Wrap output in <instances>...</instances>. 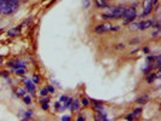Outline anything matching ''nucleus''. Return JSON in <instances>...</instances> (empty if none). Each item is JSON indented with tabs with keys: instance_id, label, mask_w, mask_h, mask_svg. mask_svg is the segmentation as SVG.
Segmentation results:
<instances>
[{
	"instance_id": "nucleus-8",
	"label": "nucleus",
	"mask_w": 161,
	"mask_h": 121,
	"mask_svg": "<svg viewBox=\"0 0 161 121\" xmlns=\"http://www.w3.org/2000/svg\"><path fill=\"white\" fill-rule=\"evenodd\" d=\"M8 65L13 68V69H17V68H26L27 64L23 62V61H10L8 62Z\"/></svg>"
},
{
	"instance_id": "nucleus-4",
	"label": "nucleus",
	"mask_w": 161,
	"mask_h": 121,
	"mask_svg": "<svg viewBox=\"0 0 161 121\" xmlns=\"http://www.w3.org/2000/svg\"><path fill=\"white\" fill-rule=\"evenodd\" d=\"M122 18H132L134 19L137 18V11H136V8L133 5L132 6H128L125 9V12H124V17Z\"/></svg>"
},
{
	"instance_id": "nucleus-32",
	"label": "nucleus",
	"mask_w": 161,
	"mask_h": 121,
	"mask_svg": "<svg viewBox=\"0 0 161 121\" xmlns=\"http://www.w3.org/2000/svg\"><path fill=\"white\" fill-rule=\"evenodd\" d=\"M60 107H61V102L55 103V109H56V110H58V109H60Z\"/></svg>"
},
{
	"instance_id": "nucleus-40",
	"label": "nucleus",
	"mask_w": 161,
	"mask_h": 121,
	"mask_svg": "<svg viewBox=\"0 0 161 121\" xmlns=\"http://www.w3.org/2000/svg\"><path fill=\"white\" fill-rule=\"evenodd\" d=\"M1 63H3V61H1V56H0V64H1Z\"/></svg>"
},
{
	"instance_id": "nucleus-3",
	"label": "nucleus",
	"mask_w": 161,
	"mask_h": 121,
	"mask_svg": "<svg viewBox=\"0 0 161 121\" xmlns=\"http://www.w3.org/2000/svg\"><path fill=\"white\" fill-rule=\"evenodd\" d=\"M0 13L1 15H11V13H13L12 6L6 0H1L0 1Z\"/></svg>"
},
{
	"instance_id": "nucleus-21",
	"label": "nucleus",
	"mask_w": 161,
	"mask_h": 121,
	"mask_svg": "<svg viewBox=\"0 0 161 121\" xmlns=\"http://www.w3.org/2000/svg\"><path fill=\"white\" fill-rule=\"evenodd\" d=\"M82 5H84V9H89L90 5H91V1L90 0H82Z\"/></svg>"
},
{
	"instance_id": "nucleus-20",
	"label": "nucleus",
	"mask_w": 161,
	"mask_h": 121,
	"mask_svg": "<svg viewBox=\"0 0 161 121\" xmlns=\"http://www.w3.org/2000/svg\"><path fill=\"white\" fill-rule=\"evenodd\" d=\"M72 102H73V98H68V99L64 102V107H65V108H70Z\"/></svg>"
},
{
	"instance_id": "nucleus-6",
	"label": "nucleus",
	"mask_w": 161,
	"mask_h": 121,
	"mask_svg": "<svg viewBox=\"0 0 161 121\" xmlns=\"http://www.w3.org/2000/svg\"><path fill=\"white\" fill-rule=\"evenodd\" d=\"M26 91H27L29 94H32V96H34V94H35L36 85L34 84L32 80H27V81H26Z\"/></svg>"
},
{
	"instance_id": "nucleus-33",
	"label": "nucleus",
	"mask_w": 161,
	"mask_h": 121,
	"mask_svg": "<svg viewBox=\"0 0 161 121\" xmlns=\"http://www.w3.org/2000/svg\"><path fill=\"white\" fill-rule=\"evenodd\" d=\"M154 58H155V56H148L147 57V59H148V62H154Z\"/></svg>"
},
{
	"instance_id": "nucleus-30",
	"label": "nucleus",
	"mask_w": 161,
	"mask_h": 121,
	"mask_svg": "<svg viewBox=\"0 0 161 121\" xmlns=\"http://www.w3.org/2000/svg\"><path fill=\"white\" fill-rule=\"evenodd\" d=\"M112 30L113 32H117V30H120V27L119 26H112Z\"/></svg>"
},
{
	"instance_id": "nucleus-22",
	"label": "nucleus",
	"mask_w": 161,
	"mask_h": 121,
	"mask_svg": "<svg viewBox=\"0 0 161 121\" xmlns=\"http://www.w3.org/2000/svg\"><path fill=\"white\" fill-rule=\"evenodd\" d=\"M130 29H131V30H138V23H131Z\"/></svg>"
},
{
	"instance_id": "nucleus-41",
	"label": "nucleus",
	"mask_w": 161,
	"mask_h": 121,
	"mask_svg": "<svg viewBox=\"0 0 161 121\" xmlns=\"http://www.w3.org/2000/svg\"><path fill=\"white\" fill-rule=\"evenodd\" d=\"M106 1H108V3H109V1H110V0H106Z\"/></svg>"
},
{
	"instance_id": "nucleus-13",
	"label": "nucleus",
	"mask_w": 161,
	"mask_h": 121,
	"mask_svg": "<svg viewBox=\"0 0 161 121\" xmlns=\"http://www.w3.org/2000/svg\"><path fill=\"white\" fill-rule=\"evenodd\" d=\"M155 79H156V74L155 73H148L147 74V83L148 84H153L155 81Z\"/></svg>"
},
{
	"instance_id": "nucleus-26",
	"label": "nucleus",
	"mask_w": 161,
	"mask_h": 121,
	"mask_svg": "<svg viewBox=\"0 0 161 121\" xmlns=\"http://www.w3.org/2000/svg\"><path fill=\"white\" fill-rule=\"evenodd\" d=\"M134 115H139V113H142V108H136L133 110Z\"/></svg>"
},
{
	"instance_id": "nucleus-29",
	"label": "nucleus",
	"mask_w": 161,
	"mask_h": 121,
	"mask_svg": "<svg viewBox=\"0 0 161 121\" xmlns=\"http://www.w3.org/2000/svg\"><path fill=\"white\" fill-rule=\"evenodd\" d=\"M41 108H43L44 110H47V109H49V103H43V104H41Z\"/></svg>"
},
{
	"instance_id": "nucleus-35",
	"label": "nucleus",
	"mask_w": 161,
	"mask_h": 121,
	"mask_svg": "<svg viewBox=\"0 0 161 121\" xmlns=\"http://www.w3.org/2000/svg\"><path fill=\"white\" fill-rule=\"evenodd\" d=\"M62 120L63 121H69L70 120V116H62Z\"/></svg>"
},
{
	"instance_id": "nucleus-23",
	"label": "nucleus",
	"mask_w": 161,
	"mask_h": 121,
	"mask_svg": "<svg viewBox=\"0 0 161 121\" xmlns=\"http://www.w3.org/2000/svg\"><path fill=\"white\" fill-rule=\"evenodd\" d=\"M47 94H49V91H47V88L45 87V88H43V90H41V92H40V96L45 97V96H47Z\"/></svg>"
},
{
	"instance_id": "nucleus-37",
	"label": "nucleus",
	"mask_w": 161,
	"mask_h": 121,
	"mask_svg": "<svg viewBox=\"0 0 161 121\" xmlns=\"http://www.w3.org/2000/svg\"><path fill=\"white\" fill-rule=\"evenodd\" d=\"M155 74H156V79H160V78H161L160 72H158V73H155Z\"/></svg>"
},
{
	"instance_id": "nucleus-17",
	"label": "nucleus",
	"mask_w": 161,
	"mask_h": 121,
	"mask_svg": "<svg viewBox=\"0 0 161 121\" xmlns=\"http://www.w3.org/2000/svg\"><path fill=\"white\" fill-rule=\"evenodd\" d=\"M32 81H33V83H34L35 85L39 84V83H40V78H39V75H38V74L33 75V78H32Z\"/></svg>"
},
{
	"instance_id": "nucleus-16",
	"label": "nucleus",
	"mask_w": 161,
	"mask_h": 121,
	"mask_svg": "<svg viewBox=\"0 0 161 121\" xmlns=\"http://www.w3.org/2000/svg\"><path fill=\"white\" fill-rule=\"evenodd\" d=\"M80 103H81V107H84V108H86V107H89L90 105V101L87 98H82L80 101Z\"/></svg>"
},
{
	"instance_id": "nucleus-14",
	"label": "nucleus",
	"mask_w": 161,
	"mask_h": 121,
	"mask_svg": "<svg viewBox=\"0 0 161 121\" xmlns=\"http://www.w3.org/2000/svg\"><path fill=\"white\" fill-rule=\"evenodd\" d=\"M16 93H17L18 97H23V96H26L27 91H26V88H22V87H17V88H16Z\"/></svg>"
},
{
	"instance_id": "nucleus-36",
	"label": "nucleus",
	"mask_w": 161,
	"mask_h": 121,
	"mask_svg": "<svg viewBox=\"0 0 161 121\" xmlns=\"http://www.w3.org/2000/svg\"><path fill=\"white\" fill-rule=\"evenodd\" d=\"M85 120V118L82 116V115H80V116H78V121H84Z\"/></svg>"
},
{
	"instance_id": "nucleus-9",
	"label": "nucleus",
	"mask_w": 161,
	"mask_h": 121,
	"mask_svg": "<svg viewBox=\"0 0 161 121\" xmlns=\"http://www.w3.org/2000/svg\"><path fill=\"white\" fill-rule=\"evenodd\" d=\"M80 108H81V103L79 99H73V102H72V105H70V110H72V113H78L79 110H80Z\"/></svg>"
},
{
	"instance_id": "nucleus-19",
	"label": "nucleus",
	"mask_w": 161,
	"mask_h": 121,
	"mask_svg": "<svg viewBox=\"0 0 161 121\" xmlns=\"http://www.w3.org/2000/svg\"><path fill=\"white\" fill-rule=\"evenodd\" d=\"M33 116V112L32 110H27V112H24V115H23V118L24 119H30Z\"/></svg>"
},
{
	"instance_id": "nucleus-2",
	"label": "nucleus",
	"mask_w": 161,
	"mask_h": 121,
	"mask_svg": "<svg viewBox=\"0 0 161 121\" xmlns=\"http://www.w3.org/2000/svg\"><path fill=\"white\" fill-rule=\"evenodd\" d=\"M154 10V1L153 0H144L143 1V12L139 15L141 17H145L149 16Z\"/></svg>"
},
{
	"instance_id": "nucleus-34",
	"label": "nucleus",
	"mask_w": 161,
	"mask_h": 121,
	"mask_svg": "<svg viewBox=\"0 0 161 121\" xmlns=\"http://www.w3.org/2000/svg\"><path fill=\"white\" fill-rule=\"evenodd\" d=\"M124 47H125V45H124V44H117V50H120V48H124Z\"/></svg>"
},
{
	"instance_id": "nucleus-39",
	"label": "nucleus",
	"mask_w": 161,
	"mask_h": 121,
	"mask_svg": "<svg viewBox=\"0 0 161 121\" xmlns=\"http://www.w3.org/2000/svg\"><path fill=\"white\" fill-rule=\"evenodd\" d=\"M153 1H154V4H155V3H158V1H159V0H153Z\"/></svg>"
},
{
	"instance_id": "nucleus-1",
	"label": "nucleus",
	"mask_w": 161,
	"mask_h": 121,
	"mask_svg": "<svg viewBox=\"0 0 161 121\" xmlns=\"http://www.w3.org/2000/svg\"><path fill=\"white\" fill-rule=\"evenodd\" d=\"M126 6L125 5H119L110 8L107 13H103L101 17L103 19H119L124 17V12H125Z\"/></svg>"
},
{
	"instance_id": "nucleus-25",
	"label": "nucleus",
	"mask_w": 161,
	"mask_h": 121,
	"mask_svg": "<svg viewBox=\"0 0 161 121\" xmlns=\"http://www.w3.org/2000/svg\"><path fill=\"white\" fill-rule=\"evenodd\" d=\"M46 88H47V91H49L50 93H54L55 92V87L52 86V85H49Z\"/></svg>"
},
{
	"instance_id": "nucleus-28",
	"label": "nucleus",
	"mask_w": 161,
	"mask_h": 121,
	"mask_svg": "<svg viewBox=\"0 0 161 121\" xmlns=\"http://www.w3.org/2000/svg\"><path fill=\"white\" fill-rule=\"evenodd\" d=\"M67 99H68V97H67L65 94H62V96H61V98H60V102H65Z\"/></svg>"
},
{
	"instance_id": "nucleus-12",
	"label": "nucleus",
	"mask_w": 161,
	"mask_h": 121,
	"mask_svg": "<svg viewBox=\"0 0 161 121\" xmlns=\"http://www.w3.org/2000/svg\"><path fill=\"white\" fill-rule=\"evenodd\" d=\"M148 101H149V96L147 94V93H144L143 96H141L139 98H137V104H141V105H143V104H147L148 103Z\"/></svg>"
},
{
	"instance_id": "nucleus-7",
	"label": "nucleus",
	"mask_w": 161,
	"mask_h": 121,
	"mask_svg": "<svg viewBox=\"0 0 161 121\" xmlns=\"http://www.w3.org/2000/svg\"><path fill=\"white\" fill-rule=\"evenodd\" d=\"M154 21L153 19H147V21H141L138 22V30H145L149 27H153Z\"/></svg>"
},
{
	"instance_id": "nucleus-11",
	"label": "nucleus",
	"mask_w": 161,
	"mask_h": 121,
	"mask_svg": "<svg viewBox=\"0 0 161 121\" xmlns=\"http://www.w3.org/2000/svg\"><path fill=\"white\" fill-rule=\"evenodd\" d=\"M21 30V27H15V28H12V29H10L9 32H8V35H9L10 38H16L19 35V32Z\"/></svg>"
},
{
	"instance_id": "nucleus-27",
	"label": "nucleus",
	"mask_w": 161,
	"mask_h": 121,
	"mask_svg": "<svg viewBox=\"0 0 161 121\" xmlns=\"http://www.w3.org/2000/svg\"><path fill=\"white\" fill-rule=\"evenodd\" d=\"M133 118H134V113L133 112L130 113V115H127V116H126V119H127V120H132Z\"/></svg>"
},
{
	"instance_id": "nucleus-42",
	"label": "nucleus",
	"mask_w": 161,
	"mask_h": 121,
	"mask_svg": "<svg viewBox=\"0 0 161 121\" xmlns=\"http://www.w3.org/2000/svg\"><path fill=\"white\" fill-rule=\"evenodd\" d=\"M0 32H1V29H0Z\"/></svg>"
},
{
	"instance_id": "nucleus-24",
	"label": "nucleus",
	"mask_w": 161,
	"mask_h": 121,
	"mask_svg": "<svg viewBox=\"0 0 161 121\" xmlns=\"http://www.w3.org/2000/svg\"><path fill=\"white\" fill-rule=\"evenodd\" d=\"M43 103H50V98H49L47 96H45L44 98L40 101V104H43Z\"/></svg>"
},
{
	"instance_id": "nucleus-31",
	"label": "nucleus",
	"mask_w": 161,
	"mask_h": 121,
	"mask_svg": "<svg viewBox=\"0 0 161 121\" xmlns=\"http://www.w3.org/2000/svg\"><path fill=\"white\" fill-rule=\"evenodd\" d=\"M138 43H139V39H133V40H131V41H130V44H131V45H133V44H138Z\"/></svg>"
},
{
	"instance_id": "nucleus-18",
	"label": "nucleus",
	"mask_w": 161,
	"mask_h": 121,
	"mask_svg": "<svg viewBox=\"0 0 161 121\" xmlns=\"http://www.w3.org/2000/svg\"><path fill=\"white\" fill-rule=\"evenodd\" d=\"M23 102L26 103V104H30L32 103V98H30V96H28V94H26V96H23Z\"/></svg>"
},
{
	"instance_id": "nucleus-15",
	"label": "nucleus",
	"mask_w": 161,
	"mask_h": 121,
	"mask_svg": "<svg viewBox=\"0 0 161 121\" xmlns=\"http://www.w3.org/2000/svg\"><path fill=\"white\" fill-rule=\"evenodd\" d=\"M15 73L17 75H24L26 74V68H17V69H15Z\"/></svg>"
},
{
	"instance_id": "nucleus-10",
	"label": "nucleus",
	"mask_w": 161,
	"mask_h": 121,
	"mask_svg": "<svg viewBox=\"0 0 161 121\" xmlns=\"http://www.w3.org/2000/svg\"><path fill=\"white\" fill-rule=\"evenodd\" d=\"M93 3H95V6L97 9H107V8H109V3L106 1V0H93Z\"/></svg>"
},
{
	"instance_id": "nucleus-5",
	"label": "nucleus",
	"mask_w": 161,
	"mask_h": 121,
	"mask_svg": "<svg viewBox=\"0 0 161 121\" xmlns=\"http://www.w3.org/2000/svg\"><path fill=\"white\" fill-rule=\"evenodd\" d=\"M95 32L102 34V33H106V32H112V24L110 23H101L98 26H96Z\"/></svg>"
},
{
	"instance_id": "nucleus-38",
	"label": "nucleus",
	"mask_w": 161,
	"mask_h": 121,
	"mask_svg": "<svg viewBox=\"0 0 161 121\" xmlns=\"http://www.w3.org/2000/svg\"><path fill=\"white\" fill-rule=\"evenodd\" d=\"M144 52L148 53V52H149V48H148V47H144Z\"/></svg>"
}]
</instances>
